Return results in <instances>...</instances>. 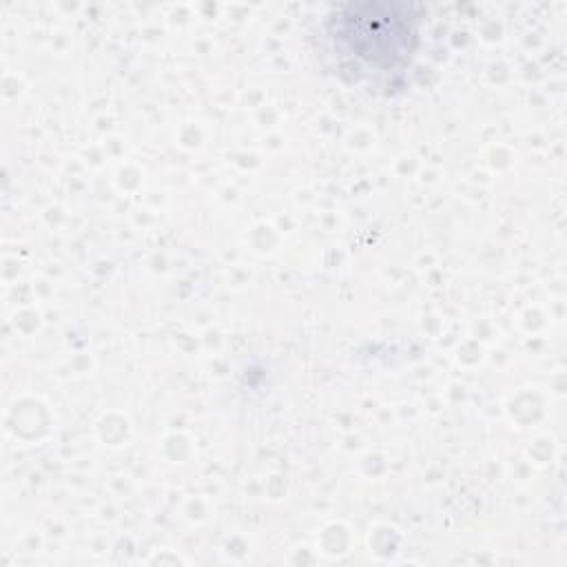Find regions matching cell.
Instances as JSON below:
<instances>
[{
    "mask_svg": "<svg viewBox=\"0 0 567 567\" xmlns=\"http://www.w3.org/2000/svg\"><path fill=\"white\" fill-rule=\"evenodd\" d=\"M401 4H350L337 20L334 38L357 60L374 69H394L410 60L416 44V24Z\"/></svg>",
    "mask_w": 567,
    "mask_h": 567,
    "instance_id": "6da1fadb",
    "label": "cell"
}]
</instances>
